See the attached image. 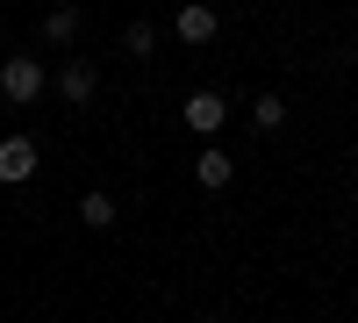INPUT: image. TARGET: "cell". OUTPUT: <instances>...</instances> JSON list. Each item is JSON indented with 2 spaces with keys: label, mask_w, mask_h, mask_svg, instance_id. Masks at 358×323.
Returning a JSON list of instances; mask_svg holds the SVG:
<instances>
[{
  "label": "cell",
  "mask_w": 358,
  "mask_h": 323,
  "mask_svg": "<svg viewBox=\"0 0 358 323\" xmlns=\"http://www.w3.org/2000/svg\"><path fill=\"white\" fill-rule=\"evenodd\" d=\"M179 123H187L194 137H222V123H229V101L201 86V94H187V108H179Z\"/></svg>",
  "instance_id": "7a4b0ae2"
},
{
  "label": "cell",
  "mask_w": 358,
  "mask_h": 323,
  "mask_svg": "<svg viewBox=\"0 0 358 323\" xmlns=\"http://www.w3.org/2000/svg\"><path fill=\"white\" fill-rule=\"evenodd\" d=\"M43 36H50V43H72V36H79V8H57V15H43Z\"/></svg>",
  "instance_id": "9c48e42d"
},
{
  "label": "cell",
  "mask_w": 358,
  "mask_h": 323,
  "mask_svg": "<svg viewBox=\"0 0 358 323\" xmlns=\"http://www.w3.org/2000/svg\"><path fill=\"white\" fill-rule=\"evenodd\" d=\"M0 94H8L15 108L43 94V57H0Z\"/></svg>",
  "instance_id": "6da1fadb"
},
{
  "label": "cell",
  "mask_w": 358,
  "mask_h": 323,
  "mask_svg": "<svg viewBox=\"0 0 358 323\" xmlns=\"http://www.w3.org/2000/svg\"><path fill=\"white\" fill-rule=\"evenodd\" d=\"M79 223H86V230H108V223H115V194H101V187H94V194L79 201Z\"/></svg>",
  "instance_id": "52a82bcc"
},
{
  "label": "cell",
  "mask_w": 358,
  "mask_h": 323,
  "mask_svg": "<svg viewBox=\"0 0 358 323\" xmlns=\"http://www.w3.org/2000/svg\"><path fill=\"white\" fill-rule=\"evenodd\" d=\"M94 86H101V72H94V65H86V57H72V65H65V72H57V94H65L72 108H86V101H94Z\"/></svg>",
  "instance_id": "277c9868"
},
{
  "label": "cell",
  "mask_w": 358,
  "mask_h": 323,
  "mask_svg": "<svg viewBox=\"0 0 358 323\" xmlns=\"http://www.w3.org/2000/svg\"><path fill=\"white\" fill-rule=\"evenodd\" d=\"M229 172H236V165H229V151H215V144L194 158V180H201L208 194H222V187H229Z\"/></svg>",
  "instance_id": "8992f818"
},
{
  "label": "cell",
  "mask_w": 358,
  "mask_h": 323,
  "mask_svg": "<svg viewBox=\"0 0 358 323\" xmlns=\"http://www.w3.org/2000/svg\"><path fill=\"white\" fill-rule=\"evenodd\" d=\"M29 180H36V144L0 137V187H29Z\"/></svg>",
  "instance_id": "3957f363"
},
{
  "label": "cell",
  "mask_w": 358,
  "mask_h": 323,
  "mask_svg": "<svg viewBox=\"0 0 358 323\" xmlns=\"http://www.w3.org/2000/svg\"><path fill=\"white\" fill-rule=\"evenodd\" d=\"M122 50H129V57H151V50H158V22H129V29H122Z\"/></svg>",
  "instance_id": "ba28073f"
},
{
  "label": "cell",
  "mask_w": 358,
  "mask_h": 323,
  "mask_svg": "<svg viewBox=\"0 0 358 323\" xmlns=\"http://www.w3.org/2000/svg\"><path fill=\"white\" fill-rule=\"evenodd\" d=\"M215 29H222L215 8H179V15H172V36H179V43H208Z\"/></svg>",
  "instance_id": "5b68a950"
},
{
  "label": "cell",
  "mask_w": 358,
  "mask_h": 323,
  "mask_svg": "<svg viewBox=\"0 0 358 323\" xmlns=\"http://www.w3.org/2000/svg\"><path fill=\"white\" fill-rule=\"evenodd\" d=\"M251 123H258V130H280V123H287V101H280V94H258V101H251Z\"/></svg>",
  "instance_id": "30bf717a"
}]
</instances>
